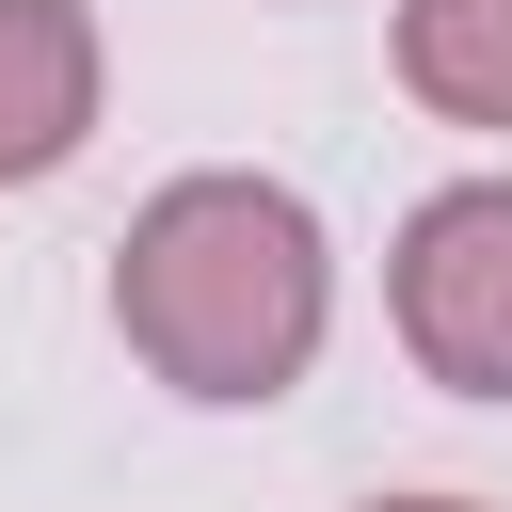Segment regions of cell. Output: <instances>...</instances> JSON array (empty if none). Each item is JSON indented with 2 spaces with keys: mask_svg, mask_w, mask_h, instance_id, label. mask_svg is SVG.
I'll return each mask as SVG.
<instances>
[{
  "mask_svg": "<svg viewBox=\"0 0 512 512\" xmlns=\"http://www.w3.org/2000/svg\"><path fill=\"white\" fill-rule=\"evenodd\" d=\"M96 96H112L96 0H0V192L64 176L96 144Z\"/></svg>",
  "mask_w": 512,
  "mask_h": 512,
  "instance_id": "cell-3",
  "label": "cell"
},
{
  "mask_svg": "<svg viewBox=\"0 0 512 512\" xmlns=\"http://www.w3.org/2000/svg\"><path fill=\"white\" fill-rule=\"evenodd\" d=\"M384 320L448 400H512V176H448L400 256H384Z\"/></svg>",
  "mask_w": 512,
  "mask_h": 512,
  "instance_id": "cell-2",
  "label": "cell"
},
{
  "mask_svg": "<svg viewBox=\"0 0 512 512\" xmlns=\"http://www.w3.org/2000/svg\"><path fill=\"white\" fill-rule=\"evenodd\" d=\"M112 336L176 400H288L336 336V240L288 176H160L112 240Z\"/></svg>",
  "mask_w": 512,
  "mask_h": 512,
  "instance_id": "cell-1",
  "label": "cell"
},
{
  "mask_svg": "<svg viewBox=\"0 0 512 512\" xmlns=\"http://www.w3.org/2000/svg\"><path fill=\"white\" fill-rule=\"evenodd\" d=\"M368 512H480V496H368Z\"/></svg>",
  "mask_w": 512,
  "mask_h": 512,
  "instance_id": "cell-5",
  "label": "cell"
},
{
  "mask_svg": "<svg viewBox=\"0 0 512 512\" xmlns=\"http://www.w3.org/2000/svg\"><path fill=\"white\" fill-rule=\"evenodd\" d=\"M400 96L448 128H512V0H400Z\"/></svg>",
  "mask_w": 512,
  "mask_h": 512,
  "instance_id": "cell-4",
  "label": "cell"
}]
</instances>
